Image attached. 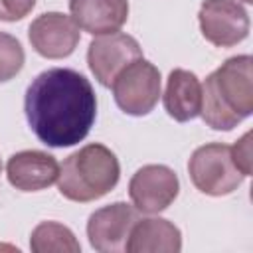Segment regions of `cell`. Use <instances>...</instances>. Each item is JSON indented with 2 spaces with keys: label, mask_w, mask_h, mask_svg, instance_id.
I'll list each match as a JSON object with an SVG mask.
<instances>
[{
  "label": "cell",
  "mask_w": 253,
  "mask_h": 253,
  "mask_svg": "<svg viewBox=\"0 0 253 253\" xmlns=\"http://www.w3.org/2000/svg\"><path fill=\"white\" fill-rule=\"evenodd\" d=\"M24 59L26 55L22 43L14 36L0 32V83L14 79L22 71Z\"/></svg>",
  "instance_id": "2e32d148"
},
{
  "label": "cell",
  "mask_w": 253,
  "mask_h": 253,
  "mask_svg": "<svg viewBox=\"0 0 253 253\" xmlns=\"http://www.w3.org/2000/svg\"><path fill=\"white\" fill-rule=\"evenodd\" d=\"M188 172L192 184L208 196H227L245 180L231 158V146L223 142L198 146L190 156Z\"/></svg>",
  "instance_id": "277c9868"
},
{
  "label": "cell",
  "mask_w": 253,
  "mask_h": 253,
  "mask_svg": "<svg viewBox=\"0 0 253 253\" xmlns=\"http://www.w3.org/2000/svg\"><path fill=\"white\" fill-rule=\"evenodd\" d=\"M36 6V0H0V20L18 22L26 18Z\"/></svg>",
  "instance_id": "ac0fdd59"
},
{
  "label": "cell",
  "mask_w": 253,
  "mask_h": 253,
  "mask_svg": "<svg viewBox=\"0 0 253 253\" xmlns=\"http://www.w3.org/2000/svg\"><path fill=\"white\" fill-rule=\"evenodd\" d=\"M119 178L117 154L101 142H89L63 160L57 188L65 200L87 204L107 196L119 184Z\"/></svg>",
  "instance_id": "3957f363"
},
{
  "label": "cell",
  "mask_w": 253,
  "mask_h": 253,
  "mask_svg": "<svg viewBox=\"0 0 253 253\" xmlns=\"http://www.w3.org/2000/svg\"><path fill=\"white\" fill-rule=\"evenodd\" d=\"M198 22L202 36L215 47H233L249 36V14L237 0H204Z\"/></svg>",
  "instance_id": "8992f818"
},
{
  "label": "cell",
  "mask_w": 253,
  "mask_h": 253,
  "mask_svg": "<svg viewBox=\"0 0 253 253\" xmlns=\"http://www.w3.org/2000/svg\"><path fill=\"white\" fill-rule=\"evenodd\" d=\"M253 113V57L225 59L202 83L204 123L213 130H231Z\"/></svg>",
  "instance_id": "7a4b0ae2"
},
{
  "label": "cell",
  "mask_w": 253,
  "mask_h": 253,
  "mask_svg": "<svg viewBox=\"0 0 253 253\" xmlns=\"http://www.w3.org/2000/svg\"><path fill=\"white\" fill-rule=\"evenodd\" d=\"M138 219L136 208L126 202H115L95 210L87 219V237L99 253L125 251L130 227Z\"/></svg>",
  "instance_id": "9c48e42d"
},
{
  "label": "cell",
  "mask_w": 253,
  "mask_h": 253,
  "mask_svg": "<svg viewBox=\"0 0 253 253\" xmlns=\"http://www.w3.org/2000/svg\"><path fill=\"white\" fill-rule=\"evenodd\" d=\"M138 57H142L140 43L125 32L97 36L87 49V65L103 87H111L117 73Z\"/></svg>",
  "instance_id": "ba28073f"
},
{
  "label": "cell",
  "mask_w": 253,
  "mask_h": 253,
  "mask_svg": "<svg viewBox=\"0 0 253 253\" xmlns=\"http://www.w3.org/2000/svg\"><path fill=\"white\" fill-rule=\"evenodd\" d=\"M32 47L45 59L71 55L81 40V28L63 12H43L28 28Z\"/></svg>",
  "instance_id": "30bf717a"
},
{
  "label": "cell",
  "mask_w": 253,
  "mask_h": 253,
  "mask_svg": "<svg viewBox=\"0 0 253 253\" xmlns=\"http://www.w3.org/2000/svg\"><path fill=\"white\" fill-rule=\"evenodd\" d=\"M231 158L235 166L241 170L243 176H249L253 170V150H251V130L245 132L233 146H231Z\"/></svg>",
  "instance_id": "e0dca14e"
},
{
  "label": "cell",
  "mask_w": 253,
  "mask_h": 253,
  "mask_svg": "<svg viewBox=\"0 0 253 253\" xmlns=\"http://www.w3.org/2000/svg\"><path fill=\"white\" fill-rule=\"evenodd\" d=\"M113 97L117 107L130 117L148 115L160 99V71L144 57L130 61L113 79Z\"/></svg>",
  "instance_id": "5b68a950"
},
{
  "label": "cell",
  "mask_w": 253,
  "mask_h": 253,
  "mask_svg": "<svg viewBox=\"0 0 253 253\" xmlns=\"http://www.w3.org/2000/svg\"><path fill=\"white\" fill-rule=\"evenodd\" d=\"M180 192L178 176L164 164H146L138 168L128 182V198L136 211L160 213L164 211Z\"/></svg>",
  "instance_id": "52a82bcc"
},
{
  "label": "cell",
  "mask_w": 253,
  "mask_h": 253,
  "mask_svg": "<svg viewBox=\"0 0 253 253\" xmlns=\"http://www.w3.org/2000/svg\"><path fill=\"white\" fill-rule=\"evenodd\" d=\"M180 249L182 233L164 217L136 219L125 245L126 253H178Z\"/></svg>",
  "instance_id": "4fadbf2b"
},
{
  "label": "cell",
  "mask_w": 253,
  "mask_h": 253,
  "mask_svg": "<svg viewBox=\"0 0 253 253\" xmlns=\"http://www.w3.org/2000/svg\"><path fill=\"white\" fill-rule=\"evenodd\" d=\"M8 182L20 192H40L59 178V162L43 150H20L6 162Z\"/></svg>",
  "instance_id": "8fae6325"
},
{
  "label": "cell",
  "mask_w": 253,
  "mask_h": 253,
  "mask_svg": "<svg viewBox=\"0 0 253 253\" xmlns=\"http://www.w3.org/2000/svg\"><path fill=\"white\" fill-rule=\"evenodd\" d=\"M32 132L51 148L79 144L97 119V95L85 75L69 67L42 71L26 89Z\"/></svg>",
  "instance_id": "6da1fadb"
},
{
  "label": "cell",
  "mask_w": 253,
  "mask_h": 253,
  "mask_svg": "<svg viewBox=\"0 0 253 253\" xmlns=\"http://www.w3.org/2000/svg\"><path fill=\"white\" fill-rule=\"evenodd\" d=\"M0 174H2V160H0Z\"/></svg>",
  "instance_id": "ffe728a7"
},
{
  "label": "cell",
  "mask_w": 253,
  "mask_h": 253,
  "mask_svg": "<svg viewBox=\"0 0 253 253\" xmlns=\"http://www.w3.org/2000/svg\"><path fill=\"white\" fill-rule=\"evenodd\" d=\"M243 2H245V4H251V2H253V0H243Z\"/></svg>",
  "instance_id": "d6986e66"
},
{
  "label": "cell",
  "mask_w": 253,
  "mask_h": 253,
  "mask_svg": "<svg viewBox=\"0 0 253 253\" xmlns=\"http://www.w3.org/2000/svg\"><path fill=\"white\" fill-rule=\"evenodd\" d=\"M69 12L83 32L105 36L125 26L128 18V0H69Z\"/></svg>",
  "instance_id": "7c38bea8"
},
{
  "label": "cell",
  "mask_w": 253,
  "mask_h": 253,
  "mask_svg": "<svg viewBox=\"0 0 253 253\" xmlns=\"http://www.w3.org/2000/svg\"><path fill=\"white\" fill-rule=\"evenodd\" d=\"M30 249L34 253H79L81 245L67 225L57 221H42L30 235Z\"/></svg>",
  "instance_id": "9a60e30c"
},
{
  "label": "cell",
  "mask_w": 253,
  "mask_h": 253,
  "mask_svg": "<svg viewBox=\"0 0 253 253\" xmlns=\"http://www.w3.org/2000/svg\"><path fill=\"white\" fill-rule=\"evenodd\" d=\"M162 101L166 113L174 121L188 123L196 119L202 109V83L196 73L188 69H172L166 79Z\"/></svg>",
  "instance_id": "5bb4252c"
}]
</instances>
